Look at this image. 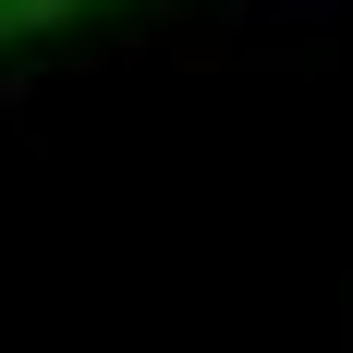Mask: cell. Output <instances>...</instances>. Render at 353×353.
Instances as JSON below:
<instances>
[{
	"mask_svg": "<svg viewBox=\"0 0 353 353\" xmlns=\"http://www.w3.org/2000/svg\"><path fill=\"white\" fill-rule=\"evenodd\" d=\"M73 12H98V0H0V37H49V25H73Z\"/></svg>",
	"mask_w": 353,
	"mask_h": 353,
	"instance_id": "cell-1",
	"label": "cell"
}]
</instances>
